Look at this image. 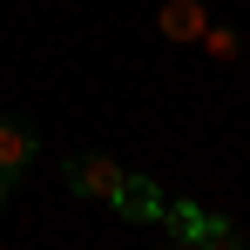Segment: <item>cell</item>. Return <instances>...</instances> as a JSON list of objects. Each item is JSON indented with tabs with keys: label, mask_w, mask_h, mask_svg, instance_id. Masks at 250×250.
<instances>
[{
	"label": "cell",
	"mask_w": 250,
	"mask_h": 250,
	"mask_svg": "<svg viewBox=\"0 0 250 250\" xmlns=\"http://www.w3.org/2000/svg\"><path fill=\"white\" fill-rule=\"evenodd\" d=\"M156 223H169V237H183V244H189V237H196V223H203V209H196V203H163Z\"/></svg>",
	"instance_id": "obj_6"
},
{
	"label": "cell",
	"mask_w": 250,
	"mask_h": 250,
	"mask_svg": "<svg viewBox=\"0 0 250 250\" xmlns=\"http://www.w3.org/2000/svg\"><path fill=\"white\" fill-rule=\"evenodd\" d=\"M7 189H14V176H7V169H0V203H7Z\"/></svg>",
	"instance_id": "obj_8"
},
{
	"label": "cell",
	"mask_w": 250,
	"mask_h": 250,
	"mask_svg": "<svg viewBox=\"0 0 250 250\" xmlns=\"http://www.w3.org/2000/svg\"><path fill=\"white\" fill-rule=\"evenodd\" d=\"M203 47H209V54H216V61H230V54H237V47H244V41H237L230 27H203Z\"/></svg>",
	"instance_id": "obj_7"
},
{
	"label": "cell",
	"mask_w": 250,
	"mask_h": 250,
	"mask_svg": "<svg viewBox=\"0 0 250 250\" xmlns=\"http://www.w3.org/2000/svg\"><path fill=\"white\" fill-rule=\"evenodd\" d=\"M189 244H196V250H244V237H237V223H230V216H203Z\"/></svg>",
	"instance_id": "obj_5"
},
{
	"label": "cell",
	"mask_w": 250,
	"mask_h": 250,
	"mask_svg": "<svg viewBox=\"0 0 250 250\" xmlns=\"http://www.w3.org/2000/svg\"><path fill=\"white\" fill-rule=\"evenodd\" d=\"M203 27H209L203 0H163V14H156V34L163 41H203Z\"/></svg>",
	"instance_id": "obj_2"
},
{
	"label": "cell",
	"mask_w": 250,
	"mask_h": 250,
	"mask_svg": "<svg viewBox=\"0 0 250 250\" xmlns=\"http://www.w3.org/2000/svg\"><path fill=\"white\" fill-rule=\"evenodd\" d=\"M115 183H122V163H108V156H82V163H68V189H75V196H102V203H108Z\"/></svg>",
	"instance_id": "obj_3"
},
{
	"label": "cell",
	"mask_w": 250,
	"mask_h": 250,
	"mask_svg": "<svg viewBox=\"0 0 250 250\" xmlns=\"http://www.w3.org/2000/svg\"><path fill=\"white\" fill-rule=\"evenodd\" d=\"M163 250H196V244H183V237H176V244H163Z\"/></svg>",
	"instance_id": "obj_9"
},
{
	"label": "cell",
	"mask_w": 250,
	"mask_h": 250,
	"mask_svg": "<svg viewBox=\"0 0 250 250\" xmlns=\"http://www.w3.org/2000/svg\"><path fill=\"white\" fill-rule=\"evenodd\" d=\"M27 163H34V128L7 115V122H0V169H7V176H21Z\"/></svg>",
	"instance_id": "obj_4"
},
{
	"label": "cell",
	"mask_w": 250,
	"mask_h": 250,
	"mask_svg": "<svg viewBox=\"0 0 250 250\" xmlns=\"http://www.w3.org/2000/svg\"><path fill=\"white\" fill-rule=\"evenodd\" d=\"M108 203L122 209L128 223H156V216H163V189H156L149 176H122V183L108 189Z\"/></svg>",
	"instance_id": "obj_1"
}]
</instances>
